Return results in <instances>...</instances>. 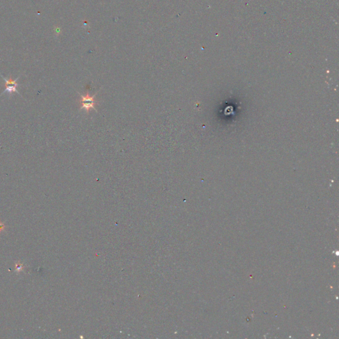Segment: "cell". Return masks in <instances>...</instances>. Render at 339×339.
Here are the masks:
<instances>
[{
  "label": "cell",
  "instance_id": "3",
  "mask_svg": "<svg viewBox=\"0 0 339 339\" xmlns=\"http://www.w3.org/2000/svg\"><path fill=\"white\" fill-rule=\"evenodd\" d=\"M3 229V226L0 224V231H1V229Z\"/></svg>",
  "mask_w": 339,
  "mask_h": 339
},
{
  "label": "cell",
  "instance_id": "1",
  "mask_svg": "<svg viewBox=\"0 0 339 339\" xmlns=\"http://www.w3.org/2000/svg\"><path fill=\"white\" fill-rule=\"evenodd\" d=\"M0 76H2L3 80L5 81V90L3 91V92L1 95H0V96H2L3 94H5L6 92L8 93L9 95H12L14 93H17L19 95H20V94L19 93L18 90H17V88L19 86V84L17 82L18 79L19 78V76L17 77L15 80H12L11 76H9V79L6 78V77H5L4 76H3L1 74H0Z\"/></svg>",
  "mask_w": 339,
  "mask_h": 339
},
{
  "label": "cell",
  "instance_id": "2",
  "mask_svg": "<svg viewBox=\"0 0 339 339\" xmlns=\"http://www.w3.org/2000/svg\"><path fill=\"white\" fill-rule=\"evenodd\" d=\"M81 99L80 101V103L81 105L80 108L86 109L88 112H89L90 110L91 109H95V105L97 104V101L94 100V97L95 95L93 96H90L88 92L86 94V95H83L79 93Z\"/></svg>",
  "mask_w": 339,
  "mask_h": 339
}]
</instances>
